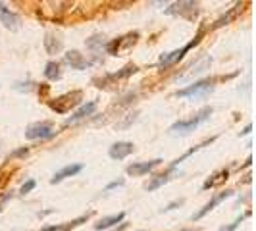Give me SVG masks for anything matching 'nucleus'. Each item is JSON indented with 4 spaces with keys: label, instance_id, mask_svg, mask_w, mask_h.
Masks as SVG:
<instances>
[{
    "label": "nucleus",
    "instance_id": "6ab92c4d",
    "mask_svg": "<svg viewBox=\"0 0 256 231\" xmlns=\"http://www.w3.org/2000/svg\"><path fill=\"white\" fill-rule=\"evenodd\" d=\"M44 48H46L48 54H58V52L64 48L62 39H58V37H54V35H46V37H44Z\"/></svg>",
    "mask_w": 256,
    "mask_h": 231
},
{
    "label": "nucleus",
    "instance_id": "aec40b11",
    "mask_svg": "<svg viewBox=\"0 0 256 231\" xmlns=\"http://www.w3.org/2000/svg\"><path fill=\"white\" fill-rule=\"evenodd\" d=\"M44 75H46V79H50V81H58V79L62 77L60 64L54 62V60H50V62L46 64V67H44Z\"/></svg>",
    "mask_w": 256,
    "mask_h": 231
},
{
    "label": "nucleus",
    "instance_id": "a211bd4d",
    "mask_svg": "<svg viewBox=\"0 0 256 231\" xmlns=\"http://www.w3.org/2000/svg\"><path fill=\"white\" fill-rule=\"evenodd\" d=\"M173 171H175L173 168H168V169H166L164 173H160V175H156V177H154L152 181H149V183L145 185V189H147L149 193H152V191H156L158 187H162L164 183H168V181L171 179V173H173Z\"/></svg>",
    "mask_w": 256,
    "mask_h": 231
},
{
    "label": "nucleus",
    "instance_id": "cd10ccee",
    "mask_svg": "<svg viewBox=\"0 0 256 231\" xmlns=\"http://www.w3.org/2000/svg\"><path fill=\"white\" fill-rule=\"evenodd\" d=\"M183 204V198H179V200H175V202H171V204H168V206H164L160 212L164 214V212H170V210H173L175 206H181Z\"/></svg>",
    "mask_w": 256,
    "mask_h": 231
},
{
    "label": "nucleus",
    "instance_id": "b1692460",
    "mask_svg": "<svg viewBox=\"0 0 256 231\" xmlns=\"http://www.w3.org/2000/svg\"><path fill=\"white\" fill-rule=\"evenodd\" d=\"M35 185H37V183H35V179H29V181H25V183H23V185L20 187V195H21V197L29 195L33 189H35Z\"/></svg>",
    "mask_w": 256,
    "mask_h": 231
},
{
    "label": "nucleus",
    "instance_id": "2eb2a0df",
    "mask_svg": "<svg viewBox=\"0 0 256 231\" xmlns=\"http://www.w3.org/2000/svg\"><path fill=\"white\" fill-rule=\"evenodd\" d=\"M83 169V164H69V166H64L62 169H58L54 175H52V179H50V183L52 185H56V183H60V181H64L67 177H73V175H77L79 171Z\"/></svg>",
    "mask_w": 256,
    "mask_h": 231
},
{
    "label": "nucleus",
    "instance_id": "9d476101",
    "mask_svg": "<svg viewBox=\"0 0 256 231\" xmlns=\"http://www.w3.org/2000/svg\"><path fill=\"white\" fill-rule=\"evenodd\" d=\"M231 195H233V191H224V193H220V195L212 197L210 200H208V202H206V204H204V206H202V208H200V210H198V212H196V214H192L191 220H192V222H198V220H200V218H204L208 212H212V210H214V206H218L222 200L229 198Z\"/></svg>",
    "mask_w": 256,
    "mask_h": 231
},
{
    "label": "nucleus",
    "instance_id": "f03ea898",
    "mask_svg": "<svg viewBox=\"0 0 256 231\" xmlns=\"http://www.w3.org/2000/svg\"><path fill=\"white\" fill-rule=\"evenodd\" d=\"M216 81H218V79H214V77H212V79L196 81V83H192L189 87L177 91L175 97H179V99H204V97H208V95L214 91Z\"/></svg>",
    "mask_w": 256,
    "mask_h": 231
},
{
    "label": "nucleus",
    "instance_id": "ddd939ff",
    "mask_svg": "<svg viewBox=\"0 0 256 231\" xmlns=\"http://www.w3.org/2000/svg\"><path fill=\"white\" fill-rule=\"evenodd\" d=\"M91 216H93V212H87V214H83V216H79V218H75V220H71V222L56 224V226H46V228H43V230H39V231H71V230H75L77 226L85 224Z\"/></svg>",
    "mask_w": 256,
    "mask_h": 231
},
{
    "label": "nucleus",
    "instance_id": "0eeeda50",
    "mask_svg": "<svg viewBox=\"0 0 256 231\" xmlns=\"http://www.w3.org/2000/svg\"><path fill=\"white\" fill-rule=\"evenodd\" d=\"M162 164V158H154V160H149V162H135L126 168L128 175H133V177H141L145 173H150L154 168H158Z\"/></svg>",
    "mask_w": 256,
    "mask_h": 231
},
{
    "label": "nucleus",
    "instance_id": "dca6fc26",
    "mask_svg": "<svg viewBox=\"0 0 256 231\" xmlns=\"http://www.w3.org/2000/svg\"><path fill=\"white\" fill-rule=\"evenodd\" d=\"M212 64V60H210V56H202V58H198L196 62H192L191 66L187 67V71L181 75V79H191L192 75H198V73H202L204 69H208Z\"/></svg>",
    "mask_w": 256,
    "mask_h": 231
},
{
    "label": "nucleus",
    "instance_id": "412c9836",
    "mask_svg": "<svg viewBox=\"0 0 256 231\" xmlns=\"http://www.w3.org/2000/svg\"><path fill=\"white\" fill-rule=\"evenodd\" d=\"M227 175H229V173H227V169H222V171H218L216 175H212L214 179H208V181H206V183L202 185V189L206 191V189H212V187H218V185H222L225 179H227Z\"/></svg>",
    "mask_w": 256,
    "mask_h": 231
},
{
    "label": "nucleus",
    "instance_id": "2f4dec72",
    "mask_svg": "<svg viewBox=\"0 0 256 231\" xmlns=\"http://www.w3.org/2000/svg\"><path fill=\"white\" fill-rule=\"evenodd\" d=\"M181 231H196V230H181Z\"/></svg>",
    "mask_w": 256,
    "mask_h": 231
},
{
    "label": "nucleus",
    "instance_id": "4be33fe9",
    "mask_svg": "<svg viewBox=\"0 0 256 231\" xmlns=\"http://www.w3.org/2000/svg\"><path fill=\"white\" fill-rule=\"evenodd\" d=\"M235 8H237V6H235ZM235 8H231V10L225 14L224 18H220V20L214 23V29H218V27H224V25H227V23L231 21V18H233V14H235Z\"/></svg>",
    "mask_w": 256,
    "mask_h": 231
},
{
    "label": "nucleus",
    "instance_id": "5701e85b",
    "mask_svg": "<svg viewBox=\"0 0 256 231\" xmlns=\"http://www.w3.org/2000/svg\"><path fill=\"white\" fill-rule=\"evenodd\" d=\"M247 216H249V212H247V214H243V216H239V218H237L235 222H231L229 226H224V228H220L218 231H235L237 228H239V226H241V224H243V220H245Z\"/></svg>",
    "mask_w": 256,
    "mask_h": 231
},
{
    "label": "nucleus",
    "instance_id": "f3484780",
    "mask_svg": "<svg viewBox=\"0 0 256 231\" xmlns=\"http://www.w3.org/2000/svg\"><path fill=\"white\" fill-rule=\"evenodd\" d=\"M124 218H126L124 212H118V214H112V216H104V218H100V220L95 224V230L102 231V230H108V228H114V226L122 224Z\"/></svg>",
    "mask_w": 256,
    "mask_h": 231
},
{
    "label": "nucleus",
    "instance_id": "9b49d317",
    "mask_svg": "<svg viewBox=\"0 0 256 231\" xmlns=\"http://www.w3.org/2000/svg\"><path fill=\"white\" fill-rule=\"evenodd\" d=\"M137 39H139V33H129L126 35V37H120L118 41H112V42L106 44V52H108V54H118L122 48L133 46V44L137 42Z\"/></svg>",
    "mask_w": 256,
    "mask_h": 231
},
{
    "label": "nucleus",
    "instance_id": "f257e3e1",
    "mask_svg": "<svg viewBox=\"0 0 256 231\" xmlns=\"http://www.w3.org/2000/svg\"><path fill=\"white\" fill-rule=\"evenodd\" d=\"M212 108L210 106H206V108H202L196 116H192L189 120H179V122H175L171 127H170V135H189L191 131H194L200 124H204L210 116H212Z\"/></svg>",
    "mask_w": 256,
    "mask_h": 231
},
{
    "label": "nucleus",
    "instance_id": "f8f14e48",
    "mask_svg": "<svg viewBox=\"0 0 256 231\" xmlns=\"http://www.w3.org/2000/svg\"><path fill=\"white\" fill-rule=\"evenodd\" d=\"M0 23L10 29V31H18L20 29V18L18 14H14L10 8H6L2 2H0Z\"/></svg>",
    "mask_w": 256,
    "mask_h": 231
},
{
    "label": "nucleus",
    "instance_id": "c756f323",
    "mask_svg": "<svg viewBox=\"0 0 256 231\" xmlns=\"http://www.w3.org/2000/svg\"><path fill=\"white\" fill-rule=\"evenodd\" d=\"M128 226H129L128 222H122V224H120L116 230H112V231H126V230H128Z\"/></svg>",
    "mask_w": 256,
    "mask_h": 231
},
{
    "label": "nucleus",
    "instance_id": "c85d7f7f",
    "mask_svg": "<svg viewBox=\"0 0 256 231\" xmlns=\"http://www.w3.org/2000/svg\"><path fill=\"white\" fill-rule=\"evenodd\" d=\"M10 198H12V195H4V198L0 200V212L4 210V204H6V200H10Z\"/></svg>",
    "mask_w": 256,
    "mask_h": 231
},
{
    "label": "nucleus",
    "instance_id": "4468645a",
    "mask_svg": "<svg viewBox=\"0 0 256 231\" xmlns=\"http://www.w3.org/2000/svg\"><path fill=\"white\" fill-rule=\"evenodd\" d=\"M95 110H96V100H91V102L83 104L79 110H75V114H73L71 118H67V120H65V126H71V124H77V122H81V120L89 118Z\"/></svg>",
    "mask_w": 256,
    "mask_h": 231
},
{
    "label": "nucleus",
    "instance_id": "39448f33",
    "mask_svg": "<svg viewBox=\"0 0 256 231\" xmlns=\"http://www.w3.org/2000/svg\"><path fill=\"white\" fill-rule=\"evenodd\" d=\"M54 135H56V131H54V126L50 122H35L31 126H27V129H25V137L29 141H37V139L44 141V139H50Z\"/></svg>",
    "mask_w": 256,
    "mask_h": 231
},
{
    "label": "nucleus",
    "instance_id": "473e14b6",
    "mask_svg": "<svg viewBox=\"0 0 256 231\" xmlns=\"http://www.w3.org/2000/svg\"><path fill=\"white\" fill-rule=\"evenodd\" d=\"M141 231H143V230H141Z\"/></svg>",
    "mask_w": 256,
    "mask_h": 231
},
{
    "label": "nucleus",
    "instance_id": "7c9ffc66",
    "mask_svg": "<svg viewBox=\"0 0 256 231\" xmlns=\"http://www.w3.org/2000/svg\"><path fill=\"white\" fill-rule=\"evenodd\" d=\"M251 129H253V126H247V127L241 131V135H249V133H251Z\"/></svg>",
    "mask_w": 256,
    "mask_h": 231
},
{
    "label": "nucleus",
    "instance_id": "1a4fd4ad",
    "mask_svg": "<svg viewBox=\"0 0 256 231\" xmlns=\"http://www.w3.org/2000/svg\"><path fill=\"white\" fill-rule=\"evenodd\" d=\"M64 64L67 67H71V69H77V71H83V69H87V67L91 66V62H89L81 52H77V50H69V52H65Z\"/></svg>",
    "mask_w": 256,
    "mask_h": 231
},
{
    "label": "nucleus",
    "instance_id": "393cba45",
    "mask_svg": "<svg viewBox=\"0 0 256 231\" xmlns=\"http://www.w3.org/2000/svg\"><path fill=\"white\" fill-rule=\"evenodd\" d=\"M102 39H104V37L95 35L93 39H89V41H87V46H89V48H98V46H102V44H104V41H102Z\"/></svg>",
    "mask_w": 256,
    "mask_h": 231
},
{
    "label": "nucleus",
    "instance_id": "6e6552de",
    "mask_svg": "<svg viewBox=\"0 0 256 231\" xmlns=\"http://www.w3.org/2000/svg\"><path fill=\"white\" fill-rule=\"evenodd\" d=\"M133 150H135V145L131 141H118V143H114L110 147L108 154H110L112 160H124L129 154H133Z\"/></svg>",
    "mask_w": 256,
    "mask_h": 231
},
{
    "label": "nucleus",
    "instance_id": "a878e982",
    "mask_svg": "<svg viewBox=\"0 0 256 231\" xmlns=\"http://www.w3.org/2000/svg\"><path fill=\"white\" fill-rule=\"evenodd\" d=\"M27 154H29V147H21V148L14 150V152L10 154V158H21V156H27Z\"/></svg>",
    "mask_w": 256,
    "mask_h": 231
},
{
    "label": "nucleus",
    "instance_id": "20e7f679",
    "mask_svg": "<svg viewBox=\"0 0 256 231\" xmlns=\"http://www.w3.org/2000/svg\"><path fill=\"white\" fill-rule=\"evenodd\" d=\"M83 99V93L81 91H71V93H65L62 97H58V99L50 100L48 102V106L56 112V114H67L71 108H75L79 102Z\"/></svg>",
    "mask_w": 256,
    "mask_h": 231
},
{
    "label": "nucleus",
    "instance_id": "7ed1b4c3",
    "mask_svg": "<svg viewBox=\"0 0 256 231\" xmlns=\"http://www.w3.org/2000/svg\"><path fill=\"white\" fill-rule=\"evenodd\" d=\"M204 37V29L200 27V31L196 33V37L192 39L191 42H187L183 48H179V50H173V52H168V54H162V58H160V62H158V67H160V71H164V69H168V67H171V66H175L189 50H191L192 46H196L198 42H200V39Z\"/></svg>",
    "mask_w": 256,
    "mask_h": 231
},
{
    "label": "nucleus",
    "instance_id": "bb28decb",
    "mask_svg": "<svg viewBox=\"0 0 256 231\" xmlns=\"http://www.w3.org/2000/svg\"><path fill=\"white\" fill-rule=\"evenodd\" d=\"M126 181L124 179H116V181H112V183H108L106 187H104V191H112V189H116V187H122Z\"/></svg>",
    "mask_w": 256,
    "mask_h": 231
},
{
    "label": "nucleus",
    "instance_id": "423d86ee",
    "mask_svg": "<svg viewBox=\"0 0 256 231\" xmlns=\"http://www.w3.org/2000/svg\"><path fill=\"white\" fill-rule=\"evenodd\" d=\"M166 14H175V16H183V18H187V20H194L196 14H198V4H196V2H189V0H185V2H175L173 6H170V8L166 10Z\"/></svg>",
    "mask_w": 256,
    "mask_h": 231
}]
</instances>
